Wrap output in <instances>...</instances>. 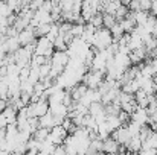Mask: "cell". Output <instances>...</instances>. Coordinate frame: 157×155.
<instances>
[{"mask_svg":"<svg viewBox=\"0 0 157 155\" xmlns=\"http://www.w3.org/2000/svg\"><path fill=\"white\" fill-rule=\"evenodd\" d=\"M113 43V35L110 32L108 28H99L96 29L95 32V37H93V41H92V47L95 50H104V49H108Z\"/></svg>","mask_w":157,"mask_h":155,"instance_id":"1","label":"cell"},{"mask_svg":"<svg viewBox=\"0 0 157 155\" xmlns=\"http://www.w3.org/2000/svg\"><path fill=\"white\" fill-rule=\"evenodd\" d=\"M104 79H105V75L102 72H98V70H89L82 76V82L89 88H98Z\"/></svg>","mask_w":157,"mask_h":155,"instance_id":"2","label":"cell"},{"mask_svg":"<svg viewBox=\"0 0 157 155\" xmlns=\"http://www.w3.org/2000/svg\"><path fill=\"white\" fill-rule=\"evenodd\" d=\"M52 53H53L52 41H49L48 37H38V40L35 41L34 55H43V56H46V58H51Z\"/></svg>","mask_w":157,"mask_h":155,"instance_id":"3","label":"cell"},{"mask_svg":"<svg viewBox=\"0 0 157 155\" xmlns=\"http://www.w3.org/2000/svg\"><path fill=\"white\" fill-rule=\"evenodd\" d=\"M67 134H69V132H67L61 125H55V126H52V128L49 129L48 138L52 142L53 145H63V142H64V138H66Z\"/></svg>","mask_w":157,"mask_h":155,"instance_id":"4","label":"cell"},{"mask_svg":"<svg viewBox=\"0 0 157 155\" xmlns=\"http://www.w3.org/2000/svg\"><path fill=\"white\" fill-rule=\"evenodd\" d=\"M17 38L20 41V46H26V44H31L35 41V32H34V28L29 24L28 28H25L23 31H20L17 34Z\"/></svg>","mask_w":157,"mask_h":155,"instance_id":"5","label":"cell"},{"mask_svg":"<svg viewBox=\"0 0 157 155\" xmlns=\"http://www.w3.org/2000/svg\"><path fill=\"white\" fill-rule=\"evenodd\" d=\"M130 119L134 120V122H137L139 125H145V123L148 122V119H150V114H148L147 108H140V106H137V108L131 113Z\"/></svg>","mask_w":157,"mask_h":155,"instance_id":"6","label":"cell"},{"mask_svg":"<svg viewBox=\"0 0 157 155\" xmlns=\"http://www.w3.org/2000/svg\"><path fill=\"white\" fill-rule=\"evenodd\" d=\"M128 56H130L131 64H140V62L148 56V52H147V49H145V46H142V47H139V49L130 50Z\"/></svg>","mask_w":157,"mask_h":155,"instance_id":"7","label":"cell"},{"mask_svg":"<svg viewBox=\"0 0 157 155\" xmlns=\"http://www.w3.org/2000/svg\"><path fill=\"white\" fill-rule=\"evenodd\" d=\"M125 146H127L128 152H139L142 149V140L139 135H133V137H130V140Z\"/></svg>","mask_w":157,"mask_h":155,"instance_id":"8","label":"cell"},{"mask_svg":"<svg viewBox=\"0 0 157 155\" xmlns=\"http://www.w3.org/2000/svg\"><path fill=\"white\" fill-rule=\"evenodd\" d=\"M117 149H119V143H117L114 138L108 137V138H105V140H104L102 152H108V154H117Z\"/></svg>","mask_w":157,"mask_h":155,"instance_id":"9","label":"cell"},{"mask_svg":"<svg viewBox=\"0 0 157 155\" xmlns=\"http://www.w3.org/2000/svg\"><path fill=\"white\" fill-rule=\"evenodd\" d=\"M38 123H40V126H43V128H48V129H51L52 126H55V125H56V122H55V117H53L49 111H48L46 114H43L41 117H38Z\"/></svg>","mask_w":157,"mask_h":155,"instance_id":"10","label":"cell"},{"mask_svg":"<svg viewBox=\"0 0 157 155\" xmlns=\"http://www.w3.org/2000/svg\"><path fill=\"white\" fill-rule=\"evenodd\" d=\"M128 49L130 50H134V49H139L144 46V40L136 34V32H130V40H128Z\"/></svg>","mask_w":157,"mask_h":155,"instance_id":"11","label":"cell"},{"mask_svg":"<svg viewBox=\"0 0 157 155\" xmlns=\"http://www.w3.org/2000/svg\"><path fill=\"white\" fill-rule=\"evenodd\" d=\"M133 12V17L136 20V24H145L148 17H150V11H144V9H139V11H131Z\"/></svg>","mask_w":157,"mask_h":155,"instance_id":"12","label":"cell"},{"mask_svg":"<svg viewBox=\"0 0 157 155\" xmlns=\"http://www.w3.org/2000/svg\"><path fill=\"white\" fill-rule=\"evenodd\" d=\"M105 123H107V126L110 129V134H111V131H114V129H117V128L122 126V122H121V119L117 116H107Z\"/></svg>","mask_w":157,"mask_h":155,"instance_id":"13","label":"cell"},{"mask_svg":"<svg viewBox=\"0 0 157 155\" xmlns=\"http://www.w3.org/2000/svg\"><path fill=\"white\" fill-rule=\"evenodd\" d=\"M110 32H111V35H113V41H117V40L125 34V31H124V28H122V24H121L119 20L110 28Z\"/></svg>","mask_w":157,"mask_h":155,"instance_id":"14","label":"cell"},{"mask_svg":"<svg viewBox=\"0 0 157 155\" xmlns=\"http://www.w3.org/2000/svg\"><path fill=\"white\" fill-rule=\"evenodd\" d=\"M51 24H52V23H40V24H37V26L34 28L35 37H37V38H38V37H46V34H48L49 29H51Z\"/></svg>","mask_w":157,"mask_h":155,"instance_id":"15","label":"cell"},{"mask_svg":"<svg viewBox=\"0 0 157 155\" xmlns=\"http://www.w3.org/2000/svg\"><path fill=\"white\" fill-rule=\"evenodd\" d=\"M48 135H49V129H48V128H43V126L37 128V129L34 131V134H32V137H34L35 140H38V142L46 140V138H48Z\"/></svg>","mask_w":157,"mask_h":155,"instance_id":"16","label":"cell"},{"mask_svg":"<svg viewBox=\"0 0 157 155\" xmlns=\"http://www.w3.org/2000/svg\"><path fill=\"white\" fill-rule=\"evenodd\" d=\"M52 44H53V50H66L67 49V43H66V40H64V37L61 34L53 40Z\"/></svg>","mask_w":157,"mask_h":155,"instance_id":"17","label":"cell"},{"mask_svg":"<svg viewBox=\"0 0 157 155\" xmlns=\"http://www.w3.org/2000/svg\"><path fill=\"white\" fill-rule=\"evenodd\" d=\"M87 23H90L92 26H95L96 29H99V28H102V12H95L92 17H90V20L87 21Z\"/></svg>","mask_w":157,"mask_h":155,"instance_id":"18","label":"cell"},{"mask_svg":"<svg viewBox=\"0 0 157 155\" xmlns=\"http://www.w3.org/2000/svg\"><path fill=\"white\" fill-rule=\"evenodd\" d=\"M41 78H40V72H38V67H31V72H29V76H28V81L32 84V85H35L38 81H40Z\"/></svg>","mask_w":157,"mask_h":155,"instance_id":"19","label":"cell"},{"mask_svg":"<svg viewBox=\"0 0 157 155\" xmlns=\"http://www.w3.org/2000/svg\"><path fill=\"white\" fill-rule=\"evenodd\" d=\"M117 20H116V17L113 15V14H105V12H102V26L104 28H111L114 23H116Z\"/></svg>","mask_w":157,"mask_h":155,"instance_id":"20","label":"cell"},{"mask_svg":"<svg viewBox=\"0 0 157 155\" xmlns=\"http://www.w3.org/2000/svg\"><path fill=\"white\" fill-rule=\"evenodd\" d=\"M58 35H59L58 23H52V24H51V29H49V32L46 34V37H48V40H49V41H53V40H55Z\"/></svg>","mask_w":157,"mask_h":155,"instance_id":"21","label":"cell"},{"mask_svg":"<svg viewBox=\"0 0 157 155\" xmlns=\"http://www.w3.org/2000/svg\"><path fill=\"white\" fill-rule=\"evenodd\" d=\"M128 6L127 5H121L117 9H116V12H114V17H116V20H122L127 14H128Z\"/></svg>","mask_w":157,"mask_h":155,"instance_id":"22","label":"cell"},{"mask_svg":"<svg viewBox=\"0 0 157 155\" xmlns=\"http://www.w3.org/2000/svg\"><path fill=\"white\" fill-rule=\"evenodd\" d=\"M14 11L8 6V3L5 2V0H0V15H3V17H8V15H11Z\"/></svg>","mask_w":157,"mask_h":155,"instance_id":"23","label":"cell"},{"mask_svg":"<svg viewBox=\"0 0 157 155\" xmlns=\"http://www.w3.org/2000/svg\"><path fill=\"white\" fill-rule=\"evenodd\" d=\"M151 5H153V0H139V6L144 11H150L151 9Z\"/></svg>","mask_w":157,"mask_h":155,"instance_id":"24","label":"cell"},{"mask_svg":"<svg viewBox=\"0 0 157 155\" xmlns=\"http://www.w3.org/2000/svg\"><path fill=\"white\" fill-rule=\"evenodd\" d=\"M150 14H151V15H154V17L157 18V0H153V5H151Z\"/></svg>","mask_w":157,"mask_h":155,"instance_id":"25","label":"cell"},{"mask_svg":"<svg viewBox=\"0 0 157 155\" xmlns=\"http://www.w3.org/2000/svg\"><path fill=\"white\" fill-rule=\"evenodd\" d=\"M151 35L157 38V20H156V24H154V28H153V31H151Z\"/></svg>","mask_w":157,"mask_h":155,"instance_id":"26","label":"cell"},{"mask_svg":"<svg viewBox=\"0 0 157 155\" xmlns=\"http://www.w3.org/2000/svg\"><path fill=\"white\" fill-rule=\"evenodd\" d=\"M5 38H6V35H5V34H2V32H0V46H2V43H3V41H5Z\"/></svg>","mask_w":157,"mask_h":155,"instance_id":"27","label":"cell"},{"mask_svg":"<svg viewBox=\"0 0 157 155\" xmlns=\"http://www.w3.org/2000/svg\"><path fill=\"white\" fill-rule=\"evenodd\" d=\"M107 2H111V0H101V5H104V3H107Z\"/></svg>","mask_w":157,"mask_h":155,"instance_id":"28","label":"cell"}]
</instances>
